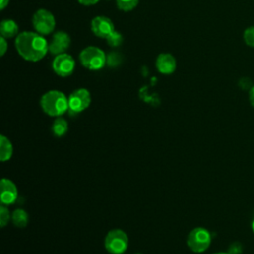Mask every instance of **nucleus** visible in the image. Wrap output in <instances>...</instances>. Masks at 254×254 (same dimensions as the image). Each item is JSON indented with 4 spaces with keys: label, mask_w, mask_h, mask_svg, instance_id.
<instances>
[{
    "label": "nucleus",
    "mask_w": 254,
    "mask_h": 254,
    "mask_svg": "<svg viewBox=\"0 0 254 254\" xmlns=\"http://www.w3.org/2000/svg\"><path fill=\"white\" fill-rule=\"evenodd\" d=\"M42 109L50 116L59 117L68 110V98L60 90L46 92L40 100Z\"/></svg>",
    "instance_id": "nucleus-2"
},
{
    "label": "nucleus",
    "mask_w": 254,
    "mask_h": 254,
    "mask_svg": "<svg viewBox=\"0 0 254 254\" xmlns=\"http://www.w3.org/2000/svg\"><path fill=\"white\" fill-rule=\"evenodd\" d=\"M78 3H80L81 5H84V6H91V5H94L96 4L99 0H77Z\"/></svg>",
    "instance_id": "nucleus-24"
},
{
    "label": "nucleus",
    "mask_w": 254,
    "mask_h": 254,
    "mask_svg": "<svg viewBox=\"0 0 254 254\" xmlns=\"http://www.w3.org/2000/svg\"><path fill=\"white\" fill-rule=\"evenodd\" d=\"M32 23L37 33L43 36L54 32L56 27V19L54 15L47 9L37 10L33 15Z\"/></svg>",
    "instance_id": "nucleus-6"
},
{
    "label": "nucleus",
    "mask_w": 254,
    "mask_h": 254,
    "mask_svg": "<svg viewBox=\"0 0 254 254\" xmlns=\"http://www.w3.org/2000/svg\"><path fill=\"white\" fill-rule=\"evenodd\" d=\"M156 67L163 74H171L176 70L177 61L173 55L163 53L157 57Z\"/></svg>",
    "instance_id": "nucleus-12"
},
{
    "label": "nucleus",
    "mask_w": 254,
    "mask_h": 254,
    "mask_svg": "<svg viewBox=\"0 0 254 254\" xmlns=\"http://www.w3.org/2000/svg\"><path fill=\"white\" fill-rule=\"evenodd\" d=\"M52 67L55 73L62 77H65L73 72L75 67V62L70 55L64 53L54 58Z\"/></svg>",
    "instance_id": "nucleus-8"
},
{
    "label": "nucleus",
    "mask_w": 254,
    "mask_h": 254,
    "mask_svg": "<svg viewBox=\"0 0 254 254\" xmlns=\"http://www.w3.org/2000/svg\"><path fill=\"white\" fill-rule=\"evenodd\" d=\"M90 102L91 96L87 89H75L68 96V111L70 114L80 113L89 106Z\"/></svg>",
    "instance_id": "nucleus-7"
},
{
    "label": "nucleus",
    "mask_w": 254,
    "mask_h": 254,
    "mask_svg": "<svg viewBox=\"0 0 254 254\" xmlns=\"http://www.w3.org/2000/svg\"><path fill=\"white\" fill-rule=\"evenodd\" d=\"M139 0H116L118 9L122 11H131L138 5Z\"/></svg>",
    "instance_id": "nucleus-19"
},
{
    "label": "nucleus",
    "mask_w": 254,
    "mask_h": 254,
    "mask_svg": "<svg viewBox=\"0 0 254 254\" xmlns=\"http://www.w3.org/2000/svg\"><path fill=\"white\" fill-rule=\"evenodd\" d=\"M243 40L248 47L254 48V26L245 29L243 32Z\"/></svg>",
    "instance_id": "nucleus-20"
},
{
    "label": "nucleus",
    "mask_w": 254,
    "mask_h": 254,
    "mask_svg": "<svg viewBox=\"0 0 254 254\" xmlns=\"http://www.w3.org/2000/svg\"><path fill=\"white\" fill-rule=\"evenodd\" d=\"M67 129H68V125L64 118H62L60 116L58 118H56V120L54 121L53 126H52V131L55 136H57V137L64 136L66 133Z\"/></svg>",
    "instance_id": "nucleus-15"
},
{
    "label": "nucleus",
    "mask_w": 254,
    "mask_h": 254,
    "mask_svg": "<svg viewBox=\"0 0 254 254\" xmlns=\"http://www.w3.org/2000/svg\"><path fill=\"white\" fill-rule=\"evenodd\" d=\"M91 31L96 37L106 39L114 31V25L106 16H97L91 21Z\"/></svg>",
    "instance_id": "nucleus-10"
},
{
    "label": "nucleus",
    "mask_w": 254,
    "mask_h": 254,
    "mask_svg": "<svg viewBox=\"0 0 254 254\" xmlns=\"http://www.w3.org/2000/svg\"><path fill=\"white\" fill-rule=\"evenodd\" d=\"M0 199L2 204H12L16 200L18 195V190L16 185L11 180L3 178L0 183Z\"/></svg>",
    "instance_id": "nucleus-11"
},
{
    "label": "nucleus",
    "mask_w": 254,
    "mask_h": 254,
    "mask_svg": "<svg viewBox=\"0 0 254 254\" xmlns=\"http://www.w3.org/2000/svg\"><path fill=\"white\" fill-rule=\"evenodd\" d=\"M13 154V146L10 140L4 135L0 136V160L2 162L10 160Z\"/></svg>",
    "instance_id": "nucleus-14"
},
{
    "label": "nucleus",
    "mask_w": 254,
    "mask_h": 254,
    "mask_svg": "<svg viewBox=\"0 0 254 254\" xmlns=\"http://www.w3.org/2000/svg\"><path fill=\"white\" fill-rule=\"evenodd\" d=\"M9 219H10V213H9L8 208L4 204H1V206H0V225H1V227H4L8 223Z\"/></svg>",
    "instance_id": "nucleus-21"
},
{
    "label": "nucleus",
    "mask_w": 254,
    "mask_h": 254,
    "mask_svg": "<svg viewBox=\"0 0 254 254\" xmlns=\"http://www.w3.org/2000/svg\"><path fill=\"white\" fill-rule=\"evenodd\" d=\"M137 254H140V253H137Z\"/></svg>",
    "instance_id": "nucleus-29"
},
{
    "label": "nucleus",
    "mask_w": 254,
    "mask_h": 254,
    "mask_svg": "<svg viewBox=\"0 0 254 254\" xmlns=\"http://www.w3.org/2000/svg\"><path fill=\"white\" fill-rule=\"evenodd\" d=\"M122 63V56L117 52H111L106 56V64L109 67H116Z\"/></svg>",
    "instance_id": "nucleus-18"
},
{
    "label": "nucleus",
    "mask_w": 254,
    "mask_h": 254,
    "mask_svg": "<svg viewBox=\"0 0 254 254\" xmlns=\"http://www.w3.org/2000/svg\"><path fill=\"white\" fill-rule=\"evenodd\" d=\"M8 3H9V0H0V9L4 10L8 5Z\"/></svg>",
    "instance_id": "nucleus-26"
},
{
    "label": "nucleus",
    "mask_w": 254,
    "mask_h": 254,
    "mask_svg": "<svg viewBox=\"0 0 254 254\" xmlns=\"http://www.w3.org/2000/svg\"><path fill=\"white\" fill-rule=\"evenodd\" d=\"M104 246L111 254H122L128 247V236L121 229H112L105 236Z\"/></svg>",
    "instance_id": "nucleus-5"
},
{
    "label": "nucleus",
    "mask_w": 254,
    "mask_h": 254,
    "mask_svg": "<svg viewBox=\"0 0 254 254\" xmlns=\"http://www.w3.org/2000/svg\"><path fill=\"white\" fill-rule=\"evenodd\" d=\"M249 102L254 107V85H252L249 89Z\"/></svg>",
    "instance_id": "nucleus-25"
},
{
    "label": "nucleus",
    "mask_w": 254,
    "mask_h": 254,
    "mask_svg": "<svg viewBox=\"0 0 254 254\" xmlns=\"http://www.w3.org/2000/svg\"><path fill=\"white\" fill-rule=\"evenodd\" d=\"M11 218H12L14 225L17 227H25L29 220L28 213L24 209H21V208L14 210Z\"/></svg>",
    "instance_id": "nucleus-16"
},
{
    "label": "nucleus",
    "mask_w": 254,
    "mask_h": 254,
    "mask_svg": "<svg viewBox=\"0 0 254 254\" xmlns=\"http://www.w3.org/2000/svg\"><path fill=\"white\" fill-rule=\"evenodd\" d=\"M79 61L87 69L98 70L106 64V55L98 47L89 46L80 52Z\"/></svg>",
    "instance_id": "nucleus-3"
},
{
    "label": "nucleus",
    "mask_w": 254,
    "mask_h": 254,
    "mask_svg": "<svg viewBox=\"0 0 254 254\" xmlns=\"http://www.w3.org/2000/svg\"><path fill=\"white\" fill-rule=\"evenodd\" d=\"M8 49V44H7V41L4 37H1L0 38V55L1 56H4L6 51Z\"/></svg>",
    "instance_id": "nucleus-22"
},
{
    "label": "nucleus",
    "mask_w": 254,
    "mask_h": 254,
    "mask_svg": "<svg viewBox=\"0 0 254 254\" xmlns=\"http://www.w3.org/2000/svg\"><path fill=\"white\" fill-rule=\"evenodd\" d=\"M18 32H19V27L14 20L5 19L1 22V24H0L1 37H4L5 39L13 38V37L19 35Z\"/></svg>",
    "instance_id": "nucleus-13"
},
{
    "label": "nucleus",
    "mask_w": 254,
    "mask_h": 254,
    "mask_svg": "<svg viewBox=\"0 0 254 254\" xmlns=\"http://www.w3.org/2000/svg\"><path fill=\"white\" fill-rule=\"evenodd\" d=\"M251 226H252V230H253V233H254V219H253V221H252Z\"/></svg>",
    "instance_id": "nucleus-28"
},
{
    "label": "nucleus",
    "mask_w": 254,
    "mask_h": 254,
    "mask_svg": "<svg viewBox=\"0 0 254 254\" xmlns=\"http://www.w3.org/2000/svg\"><path fill=\"white\" fill-rule=\"evenodd\" d=\"M241 250H242L241 245H240L239 243L235 242V243H233V244L230 246L228 253H230V254H239V253L241 252Z\"/></svg>",
    "instance_id": "nucleus-23"
},
{
    "label": "nucleus",
    "mask_w": 254,
    "mask_h": 254,
    "mask_svg": "<svg viewBox=\"0 0 254 254\" xmlns=\"http://www.w3.org/2000/svg\"><path fill=\"white\" fill-rule=\"evenodd\" d=\"M213 254H230L228 252H216V253H213Z\"/></svg>",
    "instance_id": "nucleus-27"
},
{
    "label": "nucleus",
    "mask_w": 254,
    "mask_h": 254,
    "mask_svg": "<svg viewBox=\"0 0 254 254\" xmlns=\"http://www.w3.org/2000/svg\"><path fill=\"white\" fill-rule=\"evenodd\" d=\"M18 54L26 61H41L49 51V44L43 35L37 32L25 31L20 33L15 40Z\"/></svg>",
    "instance_id": "nucleus-1"
},
{
    "label": "nucleus",
    "mask_w": 254,
    "mask_h": 254,
    "mask_svg": "<svg viewBox=\"0 0 254 254\" xmlns=\"http://www.w3.org/2000/svg\"><path fill=\"white\" fill-rule=\"evenodd\" d=\"M70 46V37L64 31L56 32L49 44V51L52 55L58 56L65 53Z\"/></svg>",
    "instance_id": "nucleus-9"
},
{
    "label": "nucleus",
    "mask_w": 254,
    "mask_h": 254,
    "mask_svg": "<svg viewBox=\"0 0 254 254\" xmlns=\"http://www.w3.org/2000/svg\"><path fill=\"white\" fill-rule=\"evenodd\" d=\"M211 243L210 232L203 227L193 228L188 235L187 244L194 253L204 252Z\"/></svg>",
    "instance_id": "nucleus-4"
},
{
    "label": "nucleus",
    "mask_w": 254,
    "mask_h": 254,
    "mask_svg": "<svg viewBox=\"0 0 254 254\" xmlns=\"http://www.w3.org/2000/svg\"><path fill=\"white\" fill-rule=\"evenodd\" d=\"M106 42L108 44V46L116 48L119 47L122 42H123V37L121 35V33H119L118 31H113L107 38H106Z\"/></svg>",
    "instance_id": "nucleus-17"
}]
</instances>
